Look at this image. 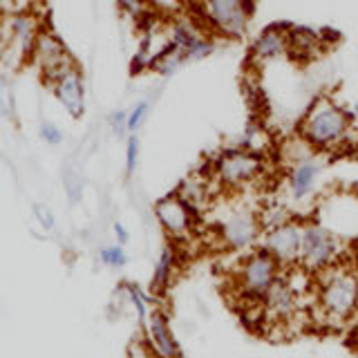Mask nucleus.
I'll return each instance as SVG.
<instances>
[{
  "label": "nucleus",
  "instance_id": "1",
  "mask_svg": "<svg viewBox=\"0 0 358 358\" xmlns=\"http://www.w3.org/2000/svg\"><path fill=\"white\" fill-rule=\"evenodd\" d=\"M298 134L316 150H338L354 137L352 117L329 94H320L307 108L298 126Z\"/></svg>",
  "mask_w": 358,
  "mask_h": 358
},
{
  "label": "nucleus",
  "instance_id": "2",
  "mask_svg": "<svg viewBox=\"0 0 358 358\" xmlns=\"http://www.w3.org/2000/svg\"><path fill=\"white\" fill-rule=\"evenodd\" d=\"M316 311L324 324L343 327L358 313V275L347 266L334 264L320 273Z\"/></svg>",
  "mask_w": 358,
  "mask_h": 358
},
{
  "label": "nucleus",
  "instance_id": "3",
  "mask_svg": "<svg viewBox=\"0 0 358 358\" xmlns=\"http://www.w3.org/2000/svg\"><path fill=\"white\" fill-rule=\"evenodd\" d=\"M253 3L255 0H199L201 27L210 36L238 41L249 29Z\"/></svg>",
  "mask_w": 358,
  "mask_h": 358
},
{
  "label": "nucleus",
  "instance_id": "4",
  "mask_svg": "<svg viewBox=\"0 0 358 358\" xmlns=\"http://www.w3.org/2000/svg\"><path fill=\"white\" fill-rule=\"evenodd\" d=\"M266 171V162L262 152L246 150L240 145L222 150L213 162V177L224 188H244L257 182Z\"/></svg>",
  "mask_w": 358,
  "mask_h": 358
},
{
  "label": "nucleus",
  "instance_id": "5",
  "mask_svg": "<svg viewBox=\"0 0 358 358\" xmlns=\"http://www.w3.org/2000/svg\"><path fill=\"white\" fill-rule=\"evenodd\" d=\"M43 25L41 18L34 14V9L14 11L5 14L3 22V59L5 63L20 67L22 63L31 61V52Z\"/></svg>",
  "mask_w": 358,
  "mask_h": 358
},
{
  "label": "nucleus",
  "instance_id": "6",
  "mask_svg": "<svg viewBox=\"0 0 358 358\" xmlns=\"http://www.w3.org/2000/svg\"><path fill=\"white\" fill-rule=\"evenodd\" d=\"M280 268H282L280 262L262 246L246 255L238 268V275H235V285H238L242 298L251 302H262L266 291L282 278Z\"/></svg>",
  "mask_w": 358,
  "mask_h": 358
},
{
  "label": "nucleus",
  "instance_id": "7",
  "mask_svg": "<svg viewBox=\"0 0 358 358\" xmlns=\"http://www.w3.org/2000/svg\"><path fill=\"white\" fill-rule=\"evenodd\" d=\"M343 251V240L324 229L320 222H307L302 229L300 266L311 273H322L336 264Z\"/></svg>",
  "mask_w": 358,
  "mask_h": 358
},
{
  "label": "nucleus",
  "instance_id": "8",
  "mask_svg": "<svg viewBox=\"0 0 358 358\" xmlns=\"http://www.w3.org/2000/svg\"><path fill=\"white\" fill-rule=\"evenodd\" d=\"M341 240L358 238V195L331 193L318 206V220Z\"/></svg>",
  "mask_w": 358,
  "mask_h": 358
},
{
  "label": "nucleus",
  "instance_id": "9",
  "mask_svg": "<svg viewBox=\"0 0 358 358\" xmlns=\"http://www.w3.org/2000/svg\"><path fill=\"white\" fill-rule=\"evenodd\" d=\"M302 229L305 224L298 220H285L282 224H275L271 229H264L260 246L264 251L271 253L280 266L291 268L300 264V253H302Z\"/></svg>",
  "mask_w": 358,
  "mask_h": 358
},
{
  "label": "nucleus",
  "instance_id": "10",
  "mask_svg": "<svg viewBox=\"0 0 358 358\" xmlns=\"http://www.w3.org/2000/svg\"><path fill=\"white\" fill-rule=\"evenodd\" d=\"M31 63L38 67L45 85H50L54 78H59L65 70H70L76 61L72 59V54L67 52L65 43L56 36L52 29L43 27L36 38V45H34Z\"/></svg>",
  "mask_w": 358,
  "mask_h": 358
},
{
  "label": "nucleus",
  "instance_id": "11",
  "mask_svg": "<svg viewBox=\"0 0 358 358\" xmlns=\"http://www.w3.org/2000/svg\"><path fill=\"white\" fill-rule=\"evenodd\" d=\"M262 220L251 208H233L220 222V238L231 249H249L262 238Z\"/></svg>",
  "mask_w": 358,
  "mask_h": 358
},
{
  "label": "nucleus",
  "instance_id": "12",
  "mask_svg": "<svg viewBox=\"0 0 358 358\" xmlns=\"http://www.w3.org/2000/svg\"><path fill=\"white\" fill-rule=\"evenodd\" d=\"M195 215L197 213L190 208L186 201L177 193L162 197L155 204V217L162 224L168 238L173 240H188L195 231Z\"/></svg>",
  "mask_w": 358,
  "mask_h": 358
},
{
  "label": "nucleus",
  "instance_id": "13",
  "mask_svg": "<svg viewBox=\"0 0 358 358\" xmlns=\"http://www.w3.org/2000/svg\"><path fill=\"white\" fill-rule=\"evenodd\" d=\"M260 305H262L264 318L268 322L287 327L291 320H296L300 311V296L289 280L280 278L278 282L266 291V296L262 298Z\"/></svg>",
  "mask_w": 358,
  "mask_h": 358
},
{
  "label": "nucleus",
  "instance_id": "14",
  "mask_svg": "<svg viewBox=\"0 0 358 358\" xmlns=\"http://www.w3.org/2000/svg\"><path fill=\"white\" fill-rule=\"evenodd\" d=\"M52 90V94L56 101L65 108V112L72 119H81L85 112V81H83V72L76 63L65 70L59 78L48 85Z\"/></svg>",
  "mask_w": 358,
  "mask_h": 358
},
{
  "label": "nucleus",
  "instance_id": "15",
  "mask_svg": "<svg viewBox=\"0 0 358 358\" xmlns=\"http://www.w3.org/2000/svg\"><path fill=\"white\" fill-rule=\"evenodd\" d=\"M289 31L291 25H285V22H275V25L264 27L251 43L249 63L260 67L268 61L280 59V56H289Z\"/></svg>",
  "mask_w": 358,
  "mask_h": 358
},
{
  "label": "nucleus",
  "instance_id": "16",
  "mask_svg": "<svg viewBox=\"0 0 358 358\" xmlns=\"http://www.w3.org/2000/svg\"><path fill=\"white\" fill-rule=\"evenodd\" d=\"M145 336H148L150 350L157 358H182L171 322H168V316L162 309L150 311L148 320H145Z\"/></svg>",
  "mask_w": 358,
  "mask_h": 358
},
{
  "label": "nucleus",
  "instance_id": "17",
  "mask_svg": "<svg viewBox=\"0 0 358 358\" xmlns=\"http://www.w3.org/2000/svg\"><path fill=\"white\" fill-rule=\"evenodd\" d=\"M322 175V162L316 155L309 157V159L294 164L289 171V195L291 199L302 201L307 199L318 186V179Z\"/></svg>",
  "mask_w": 358,
  "mask_h": 358
},
{
  "label": "nucleus",
  "instance_id": "18",
  "mask_svg": "<svg viewBox=\"0 0 358 358\" xmlns=\"http://www.w3.org/2000/svg\"><path fill=\"white\" fill-rule=\"evenodd\" d=\"M324 38L309 27H291L289 31V59L311 61L322 52Z\"/></svg>",
  "mask_w": 358,
  "mask_h": 358
},
{
  "label": "nucleus",
  "instance_id": "19",
  "mask_svg": "<svg viewBox=\"0 0 358 358\" xmlns=\"http://www.w3.org/2000/svg\"><path fill=\"white\" fill-rule=\"evenodd\" d=\"M210 188H213L210 179L206 175H201V173H195V175H190V177L184 179L182 186L177 188V195L182 197L195 213H201L210 204V195H213Z\"/></svg>",
  "mask_w": 358,
  "mask_h": 358
},
{
  "label": "nucleus",
  "instance_id": "20",
  "mask_svg": "<svg viewBox=\"0 0 358 358\" xmlns=\"http://www.w3.org/2000/svg\"><path fill=\"white\" fill-rule=\"evenodd\" d=\"M175 251L171 246H166L162 251L159 260L155 264V273H152V291H164L168 285H171L173 273H175Z\"/></svg>",
  "mask_w": 358,
  "mask_h": 358
},
{
  "label": "nucleus",
  "instance_id": "21",
  "mask_svg": "<svg viewBox=\"0 0 358 358\" xmlns=\"http://www.w3.org/2000/svg\"><path fill=\"white\" fill-rule=\"evenodd\" d=\"M121 291H123V294H126V298H128V302L132 305L134 313H137L139 322H141V324H145V320H148V316H150L148 302H145V294H143V291H141L137 285H123V287H121Z\"/></svg>",
  "mask_w": 358,
  "mask_h": 358
},
{
  "label": "nucleus",
  "instance_id": "22",
  "mask_svg": "<svg viewBox=\"0 0 358 358\" xmlns=\"http://www.w3.org/2000/svg\"><path fill=\"white\" fill-rule=\"evenodd\" d=\"M119 9L132 20H150V5L152 0H117Z\"/></svg>",
  "mask_w": 358,
  "mask_h": 358
},
{
  "label": "nucleus",
  "instance_id": "23",
  "mask_svg": "<svg viewBox=\"0 0 358 358\" xmlns=\"http://www.w3.org/2000/svg\"><path fill=\"white\" fill-rule=\"evenodd\" d=\"M99 257H101V262H103L106 266H112V268H121V266H126V262H128V255H126V251H123L121 244L103 246V249L99 251Z\"/></svg>",
  "mask_w": 358,
  "mask_h": 358
},
{
  "label": "nucleus",
  "instance_id": "24",
  "mask_svg": "<svg viewBox=\"0 0 358 358\" xmlns=\"http://www.w3.org/2000/svg\"><path fill=\"white\" fill-rule=\"evenodd\" d=\"M63 186H65L67 199L76 204V201L81 199V195H83V182H81V175H78L74 168H65V173H63Z\"/></svg>",
  "mask_w": 358,
  "mask_h": 358
},
{
  "label": "nucleus",
  "instance_id": "25",
  "mask_svg": "<svg viewBox=\"0 0 358 358\" xmlns=\"http://www.w3.org/2000/svg\"><path fill=\"white\" fill-rule=\"evenodd\" d=\"M139 152H141L139 137H137V134H130L128 141H126V175H132L134 171H137Z\"/></svg>",
  "mask_w": 358,
  "mask_h": 358
},
{
  "label": "nucleus",
  "instance_id": "26",
  "mask_svg": "<svg viewBox=\"0 0 358 358\" xmlns=\"http://www.w3.org/2000/svg\"><path fill=\"white\" fill-rule=\"evenodd\" d=\"M148 110H150V103H148V101H139V103L130 110V117H128V132L134 134V132H137V130L143 126L145 117H148Z\"/></svg>",
  "mask_w": 358,
  "mask_h": 358
},
{
  "label": "nucleus",
  "instance_id": "27",
  "mask_svg": "<svg viewBox=\"0 0 358 358\" xmlns=\"http://www.w3.org/2000/svg\"><path fill=\"white\" fill-rule=\"evenodd\" d=\"M38 132H41V139H43L45 143H50V145H59V143L63 141V132H61V128L56 126V123H52V121H43Z\"/></svg>",
  "mask_w": 358,
  "mask_h": 358
},
{
  "label": "nucleus",
  "instance_id": "28",
  "mask_svg": "<svg viewBox=\"0 0 358 358\" xmlns=\"http://www.w3.org/2000/svg\"><path fill=\"white\" fill-rule=\"evenodd\" d=\"M128 117H130V112H126V110H115V112H112V115L108 117L110 128L115 130L117 134L128 132Z\"/></svg>",
  "mask_w": 358,
  "mask_h": 358
},
{
  "label": "nucleus",
  "instance_id": "29",
  "mask_svg": "<svg viewBox=\"0 0 358 358\" xmlns=\"http://www.w3.org/2000/svg\"><path fill=\"white\" fill-rule=\"evenodd\" d=\"M34 217L38 220V224L43 229H54V224H56V220H54V213L45 206V204H34Z\"/></svg>",
  "mask_w": 358,
  "mask_h": 358
},
{
  "label": "nucleus",
  "instance_id": "30",
  "mask_svg": "<svg viewBox=\"0 0 358 358\" xmlns=\"http://www.w3.org/2000/svg\"><path fill=\"white\" fill-rule=\"evenodd\" d=\"M112 231H115V238H117V242L119 244H128V240H130V235H128V231L123 229V224H115V227H112Z\"/></svg>",
  "mask_w": 358,
  "mask_h": 358
},
{
  "label": "nucleus",
  "instance_id": "31",
  "mask_svg": "<svg viewBox=\"0 0 358 358\" xmlns=\"http://www.w3.org/2000/svg\"><path fill=\"white\" fill-rule=\"evenodd\" d=\"M354 115L358 117V103H356V108H354Z\"/></svg>",
  "mask_w": 358,
  "mask_h": 358
},
{
  "label": "nucleus",
  "instance_id": "32",
  "mask_svg": "<svg viewBox=\"0 0 358 358\" xmlns=\"http://www.w3.org/2000/svg\"><path fill=\"white\" fill-rule=\"evenodd\" d=\"M188 3H193V5H197V3H199V0H188Z\"/></svg>",
  "mask_w": 358,
  "mask_h": 358
}]
</instances>
